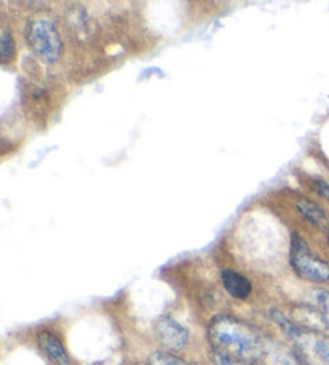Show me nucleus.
<instances>
[{"label": "nucleus", "mask_w": 329, "mask_h": 365, "mask_svg": "<svg viewBox=\"0 0 329 365\" xmlns=\"http://www.w3.org/2000/svg\"><path fill=\"white\" fill-rule=\"evenodd\" d=\"M207 338L214 354L248 365H263L271 343V338L256 327L229 314H220L211 320Z\"/></svg>", "instance_id": "1"}, {"label": "nucleus", "mask_w": 329, "mask_h": 365, "mask_svg": "<svg viewBox=\"0 0 329 365\" xmlns=\"http://www.w3.org/2000/svg\"><path fill=\"white\" fill-rule=\"evenodd\" d=\"M271 319L280 325L284 335L303 365H329V335L323 330L303 329L280 311H271Z\"/></svg>", "instance_id": "2"}, {"label": "nucleus", "mask_w": 329, "mask_h": 365, "mask_svg": "<svg viewBox=\"0 0 329 365\" xmlns=\"http://www.w3.org/2000/svg\"><path fill=\"white\" fill-rule=\"evenodd\" d=\"M289 262L301 279L320 285H329V262L323 259L299 234L291 237Z\"/></svg>", "instance_id": "3"}, {"label": "nucleus", "mask_w": 329, "mask_h": 365, "mask_svg": "<svg viewBox=\"0 0 329 365\" xmlns=\"http://www.w3.org/2000/svg\"><path fill=\"white\" fill-rule=\"evenodd\" d=\"M26 41L31 50L47 65L61 58L63 41L56 24L48 18H34L26 24Z\"/></svg>", "instance_id": "4"}, {"label": "nucleus", "mask_w": 329, "mask_h": 365, "mask_svg": "<svg viewBox=\"0 0 329 365\" xmlns=\"http://www.w3.org/2000/svg\"><path fill=\"white\" fill-rule=\"evenodd\" d=\"M155 335L167 352L183 351L189 341V333L185 327L169 316H164L157 320L155 325Z\"/></svg>", "instance_id": "5"}, {"label": "nucleus", "mask_w": 329, "mask_h": 365, "mask_svg": "<svg viewBox=\"0 0 329 365\" xmlns=\"http://www.w3.org/2000/svg\"><path fill=\"white\" fill-rule=\"evenodd\" d=\"M37 344H39L43 354H46L55 365H73L65 346H63L60 338L56 336L55 333L42 331L41 335L37 336Z\"/></svg>", "instance_id": "6"}, {"label": "nucleus", "mask_w": 329, "mask_h": 365, "mask_svg": "<svg viewBox=\"0 0 329 365\" xmlns=\"http://www.w3.org/2000/svg\"><path fill=\"white\" fill-rule=\"evenodd\" d=\"M222 283L226 293L236 299L243 301L248 298L252 292V283L249 282V279H246L244 275L236 272V270H222Z\"/></svg>", "instance_id": "7"}, {"label": "nucleus", "mask_w": 329, "mask_h": 365, "mask_svg": "<svg viewBox=\"0 0 329 365\" xmlns=\"http://www.w3.org/2000/svg\"><path fill=\"white\" fill-rule=\"evenodd\" d=\"M297 211H299L301 216L306 219L310 225H313V227H316V229H328L329 227L326 211L323 210L320 205H316L315 201L302 198L299 203H297Z\"/></svg>", "instance_id": "8"}, {"label": "nucleus", "mask_w": 329, "mask_h": 365, "mask_svg": "<svg viewBox=\"0 0 329 365\" xmlns=\"http://www.w3.org/2000/svg\"><path fill=\"white\" fill-rule=\"evenodd\" d=\"M263 365H301V361L293 348L271 339Z\"/></svg>", "instance_id": "9"}, {"label": "nucleus", "mask_w": 329, "mask_h": 365, "mask_svg": "<svg viewBox=\"0 0 329 365\" xmlns=\"http://www.w3.org/2000/svg\"><path fill=\"white\" fill-rule=\"evenodd\" d=\"M148 365H193L183 361V359L174 356L172 352L167 351H157L155 354L150 356Z\"/></svg>", "instance_id": "10"}, {"label": "nucleus", "mask_w": 329, "mask_h": 365, "mask_svg": "<svg viewBox=\"0 0 329 365\" xmlns=\"http://www.w3.org/2000/svg\"><path fill=\"white\" fill-rule=\"evenodd\" d=\"M15 52H16V47H15L14 37H11L9 29H4L2 41H0V56H2V63H9L14 60Z\"/></svg>", "instance_id": "11"}, {"label": "nucleus", "mask_w": 329, "mask_h": 365, "mask_svg": "<svg viewBox=\"0 0 329 365\" xmlns=\"http://www.w3.org/2000/svg\"><path fill=\"white\" fill-rule=\"evenodd\" d=\"M315 298H316V304H318L321 316L325 319V324L329 329V292L328 289H316Z\"/></svg>", "instance_id": "12"}, {"label": "nucleus", "mask_w": 329, "mask_h": 365, "mask_svg": "<svg viewBox=\"0 0 329 365\" xmlns=\"http://www.w3.org/2000/svg\"><path fill=\"white\" fill-rule=\"evenodd\" d=\"M313 190L320 195L321 198H325L329 201V182L325 179H313Z\"/></svg>", "instance_id": "13"}, {"label": "nucleus", "mask_w": 329, "mask_h": 365, "mask_svg": "<svg viewBox=\"0 0 329 365\" xmlns=\"http://www.w3.org/2000/svg\"><path fill=\"white\" fill-rule=\"evenodd\" d=\"M214 364L215 365H248V364H243V362H236V361H231V359H226L224 356H219V354H214Z\"/></svg>", "instance_id": "14"}, {"label": "nucleus", "mask_w": 329, "mask_h": 365, "mask_svg": "<svg viewBox=\"0 0 329 365\" xmlns=\"http://www.w3.org/2000/svg\"><path fill=\"white\" fill-rule=\"evenodd\" d=\"M326 242H328V247H329V229H328V234H326Z\"/></svg>", "instance_id": "15"}, {"label": "nucleus", "mask_w": 329, "mask_h": 365, "mask_svg": "<svg viewBox=\"0 0 329 365\" xmlns=\"http://www.w3.org/2000/svg\"><path fill=\"white\" fill-rule=\"evenodd\" d=\"M137 365H142V364H137Z\"/></svg>", "instance_id": "16"}]
</instances>
